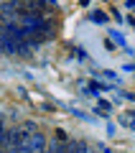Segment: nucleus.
Masks as SVG:
<instances>
[{"instance_id": "f257e3e1", "label": "nucleus", "mask_w": 135, "mask_h": 153, "mask_svg": "<svg viewBox=\"0 0 135 153\" xmlns=\"http://www.w3.org/2000/svg\"><path fill=\"white\" fill-rule=\"evenodd\" d=\"M128 8H135V0H128Z\"/></svg>"}, {"instance_id": "f03ea898", "label": "nucleus", "mask_w": 135, "mask_h": 153, "mask_svg": "<svg viewBox=\"0 0 135 153\" xmlns=\"http://www.w3.org/2000/svg\"><path fill=\"white\" fill-rule=\"evenodd\" d=\"M82 153H89V148H84V151H82Z\"/></svg>"}]
</instances>
